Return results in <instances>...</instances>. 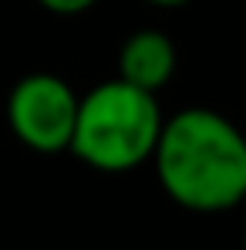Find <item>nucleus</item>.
Returning <instances> with one entry per match:
<instances>
[{"label":"nucleus","instance_id":"1","mask_svg":"<svg viewBox=\"0 0 246 250\" xmlns=\"http://www.w3.org/2000/svg\"><path fill=\"white\" fill-rule=\"evenodd\" d=\"M162 193L192 213H226L246 196V139L216 108H179L162 119L152 159Z\"/></svg>","mask_w":246,"mask_h":250},{"label":"nucleus","instance_id":"2","mask_svg":"<svg viewBox=\"0 0 246 250\" xmlns=\"http://www.w3.org/2000/svg\"><path fill=\"white\" fill-rule=\"evenodd\" d=\"M162 119L159 95L122 78L98 82L91 91L78 95L68 152L95 172H132L152 159Z\"/></svg>","mask_w":246,"mask_h":250},{"label":"nucleus","instance_id":"3","mask_svg":"<svg viewBox=\"0 0 246 250\" xmlns=\"http://www.w3.org/2000/svg\"><path fill=\"white\" fill-rule=\"evenodd\" d=\"M3 115L20 146L41 156H57V152H68L71 146L78 91L61 75L31 71L14 82Z\"/></svg>","mask_w":246,"mask_h":250},{"label":"nucleus","instance_id":"4","mask_svg":"<svg viewBox=\"0 0 246 250\" xmlns=\"http://www.w3.org/2000/svg\"><path fill=\"white\" fill-rule=\"evenodd\" d=\"M175 64H179V54H175L172 38L155 27L128 34L118 51V78L152 95H159L172 82Z\"/></svg>","mask_w":246,"mask_h":250},{"label":"nucleus","instance_id":"5","mask_svg":"<svg viewBox=\"0 0 246 250\" xmlns=\"http://www.w3.org/2000/svg\"><path fill=\"white\" fill-rule=\"evenodd\" d=\"M47 14H57V17H78L84 10H91L98 0H38Z\"/></svg>","mask_w":246,"mask_h":250},{"label":"nucleus","instance_id":"6","mask_svg":"<svg viewBox=\"0 0 246 250\" xmlns=\"http://www.w3.org/2000/svg\"><path fill=\"white\" fill-rule=\"evenodd\" d=\"M145 3L162 7V10H175V7H186V3H192V0H145Z\"/></svg>","mask_w":246,"mask_h":250}]
</instances>
